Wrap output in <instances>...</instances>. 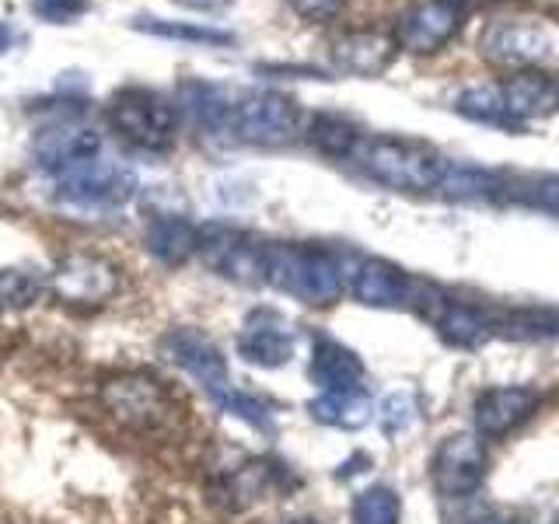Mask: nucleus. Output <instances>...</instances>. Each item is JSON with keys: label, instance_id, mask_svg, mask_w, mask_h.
<instances>
[{"label": "nucleus", "instance_id": "nucleus-34", "mask_svg": "<svg viewBox=\"0 0 559 524\" xmlns=\"http://www.w3.org/2000/svg\"><path fill=\"white\" fill-rule=\"evenodd\" d=\"M290 11L297 17H305V22H314V25H322V22H332L346 0H287Z\"/></svg>", "mask_w": 559, "mask_h": 524}, {"label": "nucleus", "instance_id": "nucleus-29", "mask_svg": "<svg viewBox=\"0 0 559 524\" xmlns=\"http://www.w3.org/2000/svg\"><path fill=\"white\" fill-rule=\"evenodd\" d=\"M503 200H518L542 214L559 217V175H524L503 182Z\"/></svg>", "mask_w": 559, "mask_h": 524}, {"label": "nucleus", "instance_id": "nucleus-21", "mask_svg": "<svg viewBox=\"0 0 559 524\" xmlns=\"http://www.w3.org/2000/svg\"><path fill=\"white\" fill-rule=\"evenodd\" d=\"M301 133L308 136V144L325 157H354L364 140L357 122L340 112H314Z\"/></svg>", "mask_w": 559, "mask_h": 524}, {"label": "nucleus", "instance_id": "nucleus-36", "mask_svg": "<svg viewBox=\"0 0 559 524\" xmlns=\"http://www.w3.org/2000/svg\"><path fill=\"white\" fill-rule=\"evenodd\" d=\"M17 43V35H14V28L4 22V17H0V52H8L11 46Z\"/></svg>", "mask_w": 559, "mask_h": 524}, {"label": "nucleus", "instance_id": "nucleus-3", "mask_svg": "<svg viewBox=\"0 0 559 524\" xmlns=\"http://www.w3.org/2000/svg\"><path fill=\"white\" fill-rule=\"evenodd\" d=\"M105 122L136 151H168L179 130V109L154 87H119L105 105Z\"/></svg>", "mask_w": 559, "mask_h": 524}, {"label": "nucleus", "instance_id": "nucleus-7", "mask_svg": "<svg viewBox=\"0 0 559 524\" xmlns=\"http://www.w3.org/2000/svg\"><path fill=\"white\" fill-rule=\"evenodd\" d=\"M133 175L127 168H119L116 162H105V157H87V162L67 168L57 175V196L70 206H119L133 196Z\"/></svg>", "mask_w": 559, "mask_h": 524}, {"label": "nucleus", "instance_id": "nucleus-24", "mask_svg": "<svg viewBox=\"0 0 559 524\" xmlns=\"http://www.w3.org/2000/svg\"><path fill=\"white\" fill-rule=\"evenodd\" d=\"M503 175L468 165H448L444 179L437 182V192L448 200H497L503 196Z\"/></svg>", "mask_w": 559, "mask_h": 524}, {"label": "nucleus", "instance_id": "nucleus-8", "mask_svg": "<svg viewBox=\"0 0 559 524\" xmlns=\"http://www.w3.org/2000/svg\"><path fill=\"white\" fill-rule=\"evenodd\" d=\"M479 52H483V60H489L493 67H507L518 74V70H532L538 63H546L556 52V43L538 22L500 17V22L486 25L479 39Z\"/></svg>", "mask_w": 559, "mask_h": 524}, {"label": "nucleus", "instance_id": "nucleus-13", "mask_svg": "<svg viewBox=\"0 0 559 524\" xmlns=\"http://www.w3.org/2000/svg\"><path fill=\"white\" fill-rule=\"evenodd\" d=\"M102 151V136L84 127V122H74V119H63V122H52V127L39 130L32 144V157L35 165L46 168L49 175H60L67 168H74L87 157H95Z\"/></svg>", "mask_w": 559, "mask_h": 524}, {"label": "nucleus", "instance_id": "nucleus-5", "mask_svg": "<svg viewBox=\"0 0 559 524\" xmlns=\"http://www.w3.org/2000/svg\"><path fill=\"white\" fill-rule=\"evenodd\" d=\"M102 406L109 409L122 427L140 433H165L179 419V406L162 381L147 374H130L109 381L102 389Z\"/></svg>", "mask_w": 559, "mask_h": 524}, {"label": "nucleus", "instance_id": "nucleus-2", "mask_svg": "<svg viewBox=\"0 0 559 524\" xmlns=\"http://www.w3.org/2000/svg\"><path fill=\"white\" fill-rule=\"evenodd\" d=\"M266 279L305 305H332L346 287L343 262L322 245H266Z\"/></svg>", "mask_w": 559, "mask_h": 524}, {"label": "nucleus", "instance_id": "nucleus-9", "mask_svg": "<svg viewBox=\"0 0 559 524\" xmlns=\"http://www.w3.org/2000/svg\"><path fill=\"white\" fill-rule=\"evenodd\" d=\"M197 252L210 270H217L238 284H262L266 279V245L235 231V227H203L197 235Z\"/></svg>", "mask_w": 559, "mask_h": 524}, {"label": "nucleus", "instance_id": "nucleus-20", "mask_svg": "<svg viewBox=\"0 0 559 524\" xmlns=\"http://www.w3.org/2000/svg\"><path fill=\"white\" fill-rule=\"evenodd\" d=\"M311 378L322 392L343 395V392H360L364 381V364L357 360L354 349H346L340 343H319L314 346V360H311Z\"/></svg>", "mask_w": 559, "mask_h": 524}, {"label": "nucleus", "instance_id": "nucleus-23", "mask_svg": "<svg viewBox=\"0 0 559 524\" xmlns=\"http://www.w3.org/2000/svg\"><path fill=\"white\" fill-rule=\"evenodd\" d=\"M197 227L186 217H154L147 227V249L154 259L168 262V266H179L192 252H197Z\"/></svg>", "mask_w": 559, "mask_h": 524}, {"label": "nucleus", "instance_id": "nucleus-26", "mask_svg": "<svg viewBox=\"0 0 559 524\" xmlns=\"http://www.w3.org/2000/svg\"><path fill=\"white\" fill-rule=\"evenodd\" d=\"M136 32L157 35V39H175V43H192V46H231L235 32L217 28V25H197V22H168V17H136Z\"/></svg>", "mask_w": 559, "mask_h": 524}, {"label": "nucleus", "instance_id": "nucleus-4", "mask_svg": "<svg viewBox=\"0 0 559 524\" xmlns=\"http://www.w3.org/2000/svg\"><path fill=\"white\" fill-rule=\"evenodd\" d=\"M305 130L301 105L290 95L273 92V87H255L231 102V116H227V133L252 147H284L297 133Z\"/></svg>", "mask_w": 559, "mask_h": 524}, {"label": "nucleus", "instance_id": "nucleus-1", "mask_svg": "<svg viewBox=\"0 0 559 524\" xmlns=\"http://www.w3.org/2000/svg\"><path fill=\"white\" fill-rule=\"evenodd\" d=\"M354 162L367 179H374L399 192H430L444 179L448 157L437 154L430 144L406 136H364Z\"/></svg>", "mask_w": 559, "mask_h": 524}, {"label": "nucleus", "instance_id": "nucleus-37", "mask_svg": "<svg viewBox=\"0 0 559 524\" xmlns=\"http://www.w3.org/2000/svg\"><path fill=\"white\" fill-rule=\"evenodd\" d=\"M287 524H319V521H311V517H301V521H287Z\"/></svg>", "mask_w": 559, "mask_h": 524}, {"label": "nucleus", "instance_id": "nucleus-11", "mask_svg": "<svg viewBox=\"0 0 559 524\" xmlns=\"http://www.w3.org/2000/svg\"><path fill=\"white\" fill-rule=\"evenodd\" d=\"M497 92H500L503 112L511 119L514 133L528 127V122H538V119L559 112V81L538 67L518 70V74L497 84Z\"/></svg>", "mask_w": 559, "mask_h": 524}, {"label": "nucleus", "instance_id": "nucleus-14", "mask_svg": "<svg viewBox=\"0 0 559 524\" xmlns=\"http://www.w3.org/2000/svg\"><path fill=\"white\" fill-rule=\"evenodd\" d=\"M165 349H168V357L179 364L186 374L197 378L217 402L231 392V381H227V364L221 357V349L210 343L203 332H197V329L171 332V336L165 340Z\"/></svg>", "mask_w": 559, "mask_h": 524}, {"label": "nucleus", "instance_id": "nucleus-35", "mask_svg": "<svg viewBox=\"0 0 559 524\" xmlns=\"http://www.w3.org/2000/svg\"><path fill=\"white\" fill-rule=\"evenodd\" d=\"M175 4H182V8H189V11H206V14H217V11H224L231 0H175Z\"/></svg>", "mask_w": 559, "mask_h": 524}, {"label": "nucleus", "instance_id": "nucleus-33", "mask_svg": "<svg viewBox=\"0 0 559 524\" xmlns=\"http://www.w3.org/2000/svg\"><path fill=\"white\" fill-rule=\"evenodd\" d=\"M32 11L52 25H70L87 11V0H32Z\"/></svg>", "mask_w": 559, "mask_h": 524}, {"label": "nucleus", "instance_id": "nucleus-6", "mask_svg": "<svg viewBox=\"0 0 559 524\" xmlns=\"http://www.w3.org/2000/svg\"><path fill=\"white\" fill-rule=\"evenodd\" d=\"M465 17V0H413L399 14L392 39L399 49L413 52V57H433V52H441L448 43L459 39Z\"/></svg>", "mask_w": 559, "mask_h": 524}, {"label": "nucleus", "instance_id": "nucleus-19", "mask_svg": "<svg viewBox=\"0 0 559 524\" xmlns=\"http://www.w3.org/2000/svg\"><path fill=\"white\" fill-rule=\"evenodd\" d=\"M433 325L444 343L459 349H479L483 343L493 340V311L476 308L468 301H454V297H448L444 308L437 311Z\"/></svg>", "mask_w": 559, "mask_h": 524}, {"label": "nucleus", "instance_id": "nucleus-10", "mask_svg": "<svg viewBox=\"0 0 559 524\" xmlns=\"http://www.w3.org/2000/svg\"><path fill=\"white\" fill-rule=\"evenodd\" d=\"M486 444L476 433H454L433 454V486L444 497H472L486 479Z\"/></svg>", "mask_w": 559, "mask_h": 524}, {"label": "nucleus", "instance_id": "nucleus-27", "mask_svg": "<svg viewBox=\"0 0 559 524\" xmlns=\"http://www.w3.org/2000/svg\"><path fill=\"white\" fill-rule=\"evenodd\" d=\"M454 112L472 119V122H483V127H497V130L514 133L511 119H507V112H503V102H500L497 84L465 87V92L454 98Z\"/></svg>", "mask_w": 559, "mask_h": 524}, {"label": "nucleus", "instance_id": "nucleus-17", "mask_svg": "<svg viewBox=\"0 0 559 524\" xmlns=\"http://www.w3.org/2000/svg\"><path fill=\"white\" fill-rule=\"evenodd\" d=\"M349 276V294L367 308H406L413 276L389 259H360Z\"/></svg>", "mask_w": 559, "mask_h": 524}, {"label": "nucleus", "instance_id": "nucleus-38", "mask_svg": "<svg viewBox=\"0 0 559 524\" xmlns=\"http://www.w3.org/2000/svg\"><path fill=\"white\" fill-rule=\"evenodd\" d=\"M479 524H503V521H479Z\"/></svg>", "mask_w": 559, "mask_h": 524}, {"label": "nucleus", "instance_id": "nucleus-16", "mask_svg": "<svg viewBox=\"0 0 559 524\" xmlns=\"http://www.w3.org/2000/svg\"><path fill=\"white\" fill-rule=\"evenodd\" d=\"M538 406V392L524 389V384H500V389H486L476 406H472V424L479 437H503L518 430L524 419H532Z\"/></svg>", "mask_w": 559, "mask_h": 524}, {"label": "nucleus", "instance_id": "nucleus-15", "mask_svg": "<svg viewBox=\"0 0 559 524\" xmlns=\"http://www.w3.org/2000/svg\"><path fill=\"white\" fill-rule=\"evenodd\" d=\"M395 39L392 32H381V28H354V32H343L336 43H332V63L343 74H354V78H381L384 70L392 67L395 60Z\"/></svg>", "mask_w": 559, "mask_h": 524}, {"label": "nucleus", "instance_id": "nucleus-28", "mask_svg": "<svg viewBox=\"0 0 559 524\" xmlns=\"http://www.w3.org/2000/svg\"><path fill=\"white\" fill-rule=\"evenodd\" d=\"M311 413L314 419H322L329 427L357 430L371 419V402L364 398V392H343V395L325 392L319 402H311Z\"/></svg>", "mask_w": 559, "mask_h": 524}, {"label": "nucleus", "instance_id": "nucleus-25", "mask_svg": "<svg viewBox=\"0 0 559 524\" xmlns=\"http://www.w3.org/2000/svg\"><path fill=\"white\" fill-rule=\"evenodd\" d=\"M493 336L507 340H549L559 336V311L552 308H511L493 314Z\"/></svg>", "mask_w": 559, "mask_h": 524}, {"label": "nucleus", "instance_id": "nucleus-32", "mask_svg": "<svg viewBox=\"0 0 559 524\" xmlns=\"http://www.w3.org/2000/svg\"><path fill=\"white\" fill-rule=\"evenodd\" d=\"M413 419H416V402H413V395L399 392V395L384 398V406H381V427H384V433H402V430L413 424Z\"/></svg>", "mask_w": 559, "mask_h": 524}, {"label": "nucleus", "instance_id": "nucleus-12", "mask_svg": "<svg viewBox=\"0 0 559 524\" xmlns=\"http://www.w3.org/2000/svg\"><path fill=\"white\" fill-rule=\"evenodd\" d=\"M119 287V273L105 259L95 255H67L49 276V290L63 305H98Z\"/></svg>", "mask_w": 559, "mask_h": 524}, {"label": "nucleus", "instance_id": "nucleus-18", "mask_svg": "<svg viewBox=\"0 0 559 524\" xmlns=\"http://www.w3.org/2000/svg\"><path fill=\"white\" fill-rule=\"evenodd\" d=\"M238 349L241 357L249 364H259V367H280L287 364L290 354H294V336L287 332V325L276 319L270 311H255L245 332L238 336Z\"/></svg>", "mask_w": 559, "mask_h": 524}, {"label": "nucleus", "instance_id": "nucleus-22", "mask_svg": "<svg viewBox=\"0 0 559 524\" xmlns=\"http://www.w3.org/2000/svg\"><path fill=\"white\" fill-rule=\"evenodd\" d=\"M182 112L206 133H227V116H231V98L221 84L210 81H186L182 84Z\"/></svg>", "mask_w": 559, "mask_h": 524}, {"label": "nucleus", "instance_id": "nucleus-31", "mask_svg": "<svg viewBox=\"0 0 559 524\" xmlns=\"http://www.w3.org/2000/svg\"><path fill=\"white\" fill-rule=\"evenodd\" d=\"M354 521L357 524H399V497L384 486L367 489L354 503Z\"/></svg>", "mask_w": 559, "mask_h": 524}, {"label": "nucleus", "instance_id": "nucleus-30", "mask_svg": "<svg viewBox=\"0 0 559 524\" xmlns=\"http://www.w3.org/2000/svg\"><path fill=\"white\" fill-rule=\"evenodd\" d=\"M46 284L28 270H0V308L22 311L43 297Z\"/></svg>", "mask_w": 559, "mask_h": 524}]
</instances>
